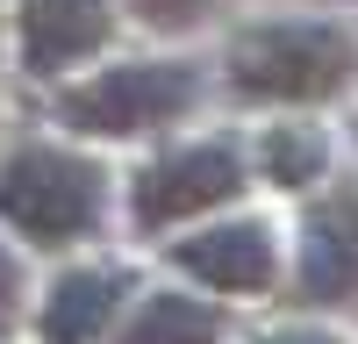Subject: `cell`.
<instances>
[{
    "mask_svg": "<svg viewBox=\"0 0 358 344\" xmlns=\"http://www.w3.org/2000/svg\"><path fill=\"white\" fill-rule=\"evenodd\" d=\"M222 72H229V94L244 101L315 108L358 79V36L337 22H251L236 29Z\"/></svg>",
    "mask_w": 358,
    "mask_h": 344,
    "instance_id": "obj_1",
    "label": "cell"
},
{
    "mask_svg": "<svg viewBox=\"0 0 358 344\" xmlns=\"http://www.w3.org/2000/svg\"><path fill=\"white\" fill-rule=\"evenodd\" d=\"M101 215H108V172L94 158L65 151V143H22L0 158V222L22 244L65 251L94 237Z\"/></svg>",
    "mask_w": 358,
    "mask_h": 344,
    "instance_id": "obj_2",
    "label": "cell"
},
{
    "mask_svg": "<svg viewBox=\"0 0 358 344\" xmlns=\"http://www.w3.org/2000/svg\"><path fill=\"white\" fill-rule=\"evenodd\" d=\"M201 101V72L179 57H136V65H108L57 94V122L79 136H151L165 122H187Z\"/></svg>",
    "mask_w": 358,
    "mask_h": 344,
    "instance_id": "obj_3",
    "label": "cell"
},
{
    "mask_svg": "<svg viewBox=\"0 0 358 344\" xmlns=\"http://www.w3.org/2000/svg\"><path fill=\"white\" fill-rule=\"evenodd\" d=\"M244 194V151L229 136H201V143H172L129 180V222L136 229H179L229 208Z\"/></svg>",
    "mask_w": 358,
    "mask_h": 344,
    "instance_id": "obj_4",
    "label": "cell"
},
{
    "mask_svg": "<svg viewBox=\"0 0 358 344\" xmlns=\"http://www.w3.org/2000/svg\"><path fill=\"white\" fill-rule=\"evenodd\" d=\"M172 266L187 280H201L208 294H236V301L273 294V280H280V229L251 222V215L208 222V229H194V237L172 244Z\"/></svg>",
    "mask_w": 358,
    "mask_h": 344,
    "instance_id": "obj_5",
    "label": "cell"
},
{
    "mask_svg": "<svg viewBox=\"0 0 358 344\" xmlns=\"http://www.w3.org/2000/svg\"><path fill=\"white\" fill-rule=\"evenodd\" d=\"M129 294H136L129 266H72V273L50 280V294L36 308V330H43V344H108Z\"/></svg>",
    "mask_w": 358,
    "mask_h": 344,
    "instance_id": "obj_6",
    "label": "cell"
},
{
    "mask_svg": "<svg viewBox=\"0 0 358 344\" xmlns=\"http://www.w3.org/2000/svg\"><path fill=\"white\" fill-rule=\"evenodd\" d=\"M22 72H65L86 65L94 50H108L115 36V0H22Z\"/></svg>",
    "mask_w": 358,
    "mask_h": 344,
    "instance_id": "obj_7",
    "label": "cell"
},
{
    "mask_svg": "<svg viewBox=\"0 0 358 344\" xmlns=\"http://www.w3.org/2000/svg\"><path fill=\"white\" fill-rule=\"evenodd\" d=\"M294 273H301L308 301H358V180L315 201Z\"/></svg>",
    "mask_w": 358,
    "mask_h": 344,
    "instance_id": "obj_8",
    "label": "cell"
},
{
    "mask_svg": "<svg viewBox=\"0 0 358 344\" xmlns=\"http://www.w3.org/2000/svg\"><path fill=\"white\" fill-rule=\"evenodd\" d=\"M108 344H222V308L201 294H179V287H151Z\"/></svg>",
    "mask_w": 358,
    "mask_h": 344,
    "instance_id": "obj_9",
    "label": "cell"
},
{
    "mask_svg": "<svg viewBox=\"0 0 358 344\" xmlns=\"http://www.w3.org/2000/svg\"><path fill=\"white\" fill-rule=\"evenodd\" d=\"M258 172L280 194H301V187H315L322 172H330V136L315 122H273L258 136Z\"/></svg>",
    "mask_w": 358,
    "mask_h": 344,
    "instance_id": "obj_10",
    "label": "cell"
},
{
    "mask_svg": "<svg viewBox=\"0 0 358 344\" xmlns=\"http://www.w3.org/2000/svg\"><path fill=\"white\" fill-rule=\"evenodd\" d=\"M129 15L143 29H158V36H187V29H201L215 15V0H129Z\"/></svg>",
    "mask_w": 358,
    "mask_h": 344,
    "instance_id": "obj_11",
    "label": "cell"
},
{
    "mask_svg": "<svg viewBox=\"0 0 358 344\" xmlns=\"http://www.w3.org/2000/svg\"><path fill=\"white\" fill-rule=\"evenodd\" d=\"M22 323V258L0 244V337H15Z\"/></svg>",
    "mask_w": 358,
    "mask_h": 344,
    "instance_id": "obj_12",
    "label": "cell"
},
{
    "mask_svg": "<svg viewBox=\"0 0 358 344\" xmlns=\"http://www.w3.org/2000/svg\"><path fill=\"white\" fill-rule=\"evenodd\" d=\"M258 344H344L337 330H315V323H287V330H265Z\"/></svg>",
    "mask_w": 358,
    "mask_h": 344,
    "instance_id": "obj_13",
    "label": "cell"
}]
</instances>
